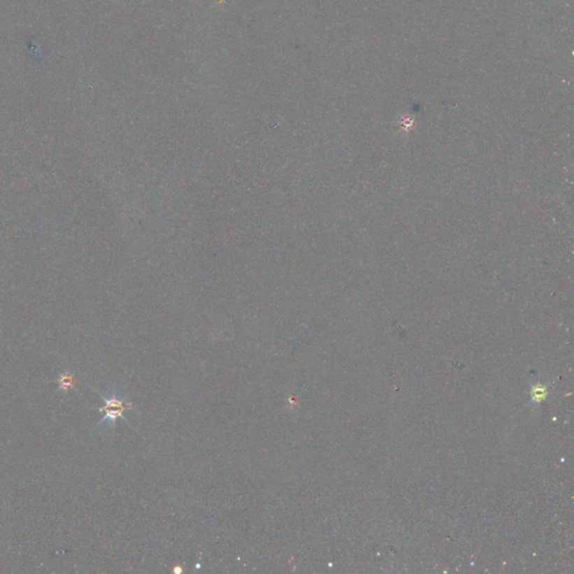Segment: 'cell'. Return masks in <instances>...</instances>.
Listing matches in <instances>:
<instances>
[{"label":"cell","instance_id":"obj_1","mask_svg":"<svg viewBox=\"0 0 574 574\" xmlns=\"http://www.w3.org/2000/svg\"><path fill=\"white\" fill-rule=\"evenodd\" d=\"M99 394V396L103 399V402H105V405L102 406V408H99L100 412L105 414V416L102 417L101 421L98 423L96 427L102 426V425H109V426L113 427L116 426V422L118 419H124L126 423H128L127 419H124V410H131L133 406H131V403H127L120 396V394L118 392H113V393L107 394V395H103V394Z\"/></svg>","mask_w":574,"mask_h":574},{"label":"cell","instance_id":"obj_2","mask_svg":"<svg viewBox=\"0 0 574 574\" xmlns=\"http://www.w3.org/2000/svg\"><path fill=\"white\" fill-rule=\"evenodd\" d=\"M53 382H57L59 385L57 392L61 391L64 394H68L70 389H74L76 377L70 371H64L62 373H59V378L54 379Z\"/></svg>","mask_w":574,"mask_h":574}]
</instances>
